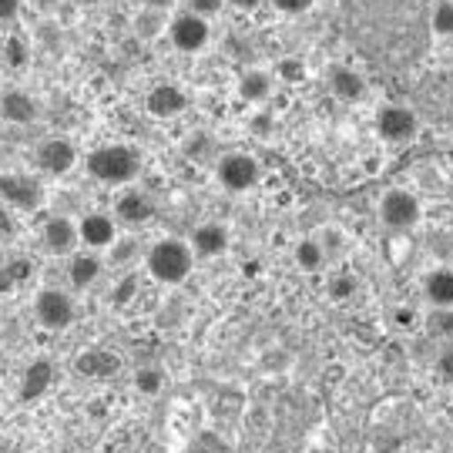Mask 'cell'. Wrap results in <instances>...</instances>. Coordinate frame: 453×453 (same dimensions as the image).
I'll return each mask as SVG.
<instances>
[{"mask_svg":"<svg viewBox=\"0 0 453 453\" xmlns=\"http://www.w3.org/2000/svg\"><path fill=\"white\" fill-rule=\"evenodd\" d=\"M145 108H148V114H151V118L168 121V118H179V114L188 108V95L181 91L179 84L162 81V84H155V88L145 95Z\"/></svg>","mask_w":453,"mask_h":453,"instance_id":"7c38bea8","label":"cell"},{"mask_svg":"<svg viewBox=\"0 0 453 453\" xmlns=\"http://www.w3.org/2000/svg\"><path fill=\"white\" fill-rule=\"evenodd\" d=\"M273 88H275V78L269 71H262V67L242 71V78H239V97H242L245 104H262V101H269V97H273Z\"/></svg>","mask_w":453,"mask_h":453,"instance_id":"d6986e66","label":"cell"},{"mask_svg":"<svg viewBox=\"0 0 453 453\" xmlns=\"http://www.w3.org/2000/svg\"><path fill=\"white\" fill-rule=\"evenodd\" d=\"M279 14H286V17H299V14H306V11H312V4L316 0H269Z\"/></svg>","mask_w":453,"mask_h":453,"instance_id":"f1b7e54d","label":"cell"},{"mask_svg":"<svg viewBox=\"0 0 453 453\" xmlns=\"http://www.w3.org/2000/svg\"><path fill=\"white\" fill-rule=\"evenodd\" d=\"M50 380H54V366L48 359H34L31 366L24 370V380H20V396L24 400H41L48 393Z\"/></svg>","mask_w":453,"mask_h":453,"instance_id":"ffe728a7","label":"cell"},{"mask_svg":"<svg viewBox=\"0 0 453 453\" xmlns=\"http://www.w3.org/2000/svg\"><path fill=\"white\" fill-rule=\"evenodd\" d=\"M142 172V151L131 145H101L88 155V175L101 185H131Z\"/></svg>","mask_w":453,"mask_h":453,"instance_id":"6da1fadb","label":"cell"},{"mask_svg":"<svg viewBox=\"0 0 453 453\" xmlns=\"http://www.w3.org/2000/svg\"><path fill=\"white\" fill-rule=\"evenodd\" d=\"M134 239H114L111 245H108V259H111V265H125V262L134 256Z\"/></svg>","mask_w":453,"mask_h":453,"instance_id":"83f0119b","label":"cell"},{"mask_svg":"<svg viewBox=\"0 0 453 453\" xmlns=\"http://www.w3.org/2000/svg\"><path fill=\"white\" fill-rule=\"evenodd\" d=\"M430 27L437 37H453V0H437L430 11Z\"/></svg>","mask_w":453,"mask_h":453,"instance_id":"d4e9b609","label":"cell"},{"mask_svg":"<svg viewBox=\"0 0 453 453\" xmlns=\"http://www.w3.org/2000/svg\"><path fill=\"white\" fill-rule=\"evenodd\" d=\"M4 61H7V67H27V61H31V44L20 37V34H11L7 41H4Z\"/></svg>","mask_w":453,"mask_h":453,"instance_id":"603a6c76","label":"cell"},{"mask_svg":"<svg viewBox=\"0 0 453 453\" xmlns=\"http://www.w3.org/2000/svg\"><path fill=\"white\" fill-rule=\"evenodd\" d=\"M145 269L162 286H181L195 269L192 245L181 242V239H158V242L148 249Z\"/></svg>","mask_w":453,"mask_h":453,"instance_id":"7a4b0ae2","label":"cell"},{"mask_svg":"<svg viewBox=\"0 0 453 453\" xmlns=\"http://www.w3.org/2000/svg\"><path fill=\"white\" fill-rule=\"evenodd\" d=\"M262 0H226V7H235V11H256Z\"/></svg>","mask_w":453,"mask_h":453,"instance_id":"836d02e7","label":"cell"},{"mask_svg":"<svg viewBox=\"0 0 453 453\" xmlns=\"http://www.w3.org/2000/svg\"><path fill=\"white\" fill-rule=\"evenodd\" d=\"M0 232H14V222H11V211H7V205H0Z\"/></svg>","mask_w":453,"mask_h":453,"instance_id":"e575fe53","label":"cell"},{"mask_svg":"<svg viewBox=\"0 0 453 453\" xmlns=\"http://www.w3.org/2000/svg\"><path fill=\"white\" fill-rule=\"evenodd\" d=\"M192 245L195 259H219V256H226L228 245H232V235H228V228L222 222H202V226L192 232Z\"/></svg>","mask_w":453,"mask_h":453,"instance_id":"5bb4252c","label":"cell"},{"mask_svg":"<svg viewBox=\"0 0 453 453\" xmlns=\"http://www.w3.org/2000/svg\"><path fill=\"white\" fill-rule=\"evenodd\" d=\"M34 316H37V323L50 329V333H61L67 326L74 323V316H78V309H74V299L61 289H41L37 292V299H34Z\"/></svg>","mask_w":453,"mask_h":453,"instance_id":"ba28073f","label":"cell"},{"mask_svg":"<svg viewBox=\"0 0 453 453\" xmlns=\"http://www.w3.org/2000/svg\"><path fill=\"white\" fill-rule=\"evenodd\" d=\"M423 292H426V303L434 309H453V269L450 265H440L430 269L423 279Z\"/></svg>","mask_w":453,"mask_h":453,"instance_id":"ac0fdd59","label":"cell"},{"mask_svg":"<svg viewBox=\"0 0 453 453\" xmlns=\"http://www.w3.org/2000/svg\"><path fill=\"white\" fill-rule=\"evenodd\" d=\"M71 4H78V7H95L97 0H71Z\"/></svg>","mask_w":453,"mask_h":453,"instance_id":"ab89813d","label":"cell"},{"mask_svg":"<svg viewBox=\"0 0 453 453\" xmlns=\"http://www.w3.org/2000/svg\"><path fill=\"white\" fill-rule=\"evenodd\" d=\"M222 7H226V0H185V11L198 17H215Z\"/></svg>","mask_w":453,"mask_h":453,"instance_id":"f546056e","label":"cell"},{"mask_svg":"<svg viewBox=\"0 0 453 453\" xmlns=\"http://www.w3.org/2000/svg\"><path fill=\"white\" fill-rule=\"evenodd\" d=\"M329 91H333V97L346 101V104H357V101L366 97V78L353 67L336 65L329 71Z\"/></svg>","mask_w":453,"mask_h":453,"instance_id":"2e32d148","label":"cell"},{"mask_svg":"<svg viewBox=\"0 0 453 453\" xmlns=\"http://www.w3.org/2000/svg\"><path fill=\"white\" fill-rule=\"evenodd\" d=\"M134 389L142 396H158L165 389V372L158 366H142V370L134 372Z\"/></svg>","mask_w":453,"mask_h":453,"instance_id":"cb8c5ba5","label":"cell"},{"mask_svg":"<svg viewBox=\"0 0 453 453\" xmlns=\"http://www.w3.org/2000/svg\"><path fill=\"white\" fill-rule=\"evenodd\" d=\"M417 131H420V118L406 104H383L376 111V134L387 145H406L417 138Z\"/></svg>","mask_w":453,"mask_h":453,"instance_id":"52a82bcc","label":"cell"},{"mask_svg":"<svg viewBox=\"0 0 453 453\" xmlns=\"http://www.w3.org/2000/svg\"><path fill=\"white\" fill-rule=\"evenodd\" d=\"M168 41H172V48L181 50V54H198V50L209 48L211 41V27H209V17H198L192 11H181L168 20Z\"/></svg>","mask_w":453,"mask_h":453,"instance_id":"5b68a950","label":"cell"},{"mask_svg":"<svg viewBox=\"0 0 453 453\" xmlns=\"http://www.w3.org/2000/svg\"><path fill=\"white\" fill-rule=\"evenodd\" d=\"M0 118L7 125H17V128L34 125L41 118V101L24 88H4L0 91Z\"/></svg>","mask_w":453,"mask_h":453,"instance_id":"30bf717a","label":"cell"},{"mask_svg":"<svg viewBox=\"0 0 453 453\" xmlns=\"http://www.w3.org/2000/svg\"><path fill=\"white\" fill-rule=\"evenodd\" d=\"M118 239V222L108 211H88L78 222V242L88 245L91 252H101Z\"/></svg>","mask_w":453,"mask_h":453,"instance_id":"8fae6325","label":"cell"},{"mask_svg":"<svg viewBox=\"0 0 453 453\" xmlns=\"http://www.w3.org/2000/svg\"><path fill=\"white\" fill-rule=\"evenodd\" d=\"M420 215H423L420 198L410 192V188H389L380 198V219L393 232H410V228L420 222Z\"/></svg>","mask_w":453,"mask_h":453,"instance_id":"8992f818","label":"cell"},{"mask_svg":"<svg viewBox=\"0 0 453 453\" xmlns=\"http://www.w3.org/2000/svg\"><path fill=\"white\" fill-rule=\"evenodd\" d=\"M131 27L142 41H155L168 27V7H138V14L131 17Z\"/></svg>","mask_w":453,"mask_h":453,"instance_id":"44dd1931","label":"cell"},{"mask_svg":"<svg viewBox=\"0 0 453 453\" xmlns=\"http://www.w3.org/2000/svg\"><path fill=\"white\" fill-rule=\"evenodd\" d=\"M37 168L50 175V179H65L74 172V165H78V145L71 142V138H61V134H54L48 142H41L37 145Z\"/></svg>","mask_w":453,"mask_h":453,"instance_id":"9c48e42d","label":"cell"},{"mask_svg":"<svg viewBox=\"0 0 453 453\" xmlns=\"http://www.w3.org/2000/svg\"><path fill=\"white\" fill-rule=\"evenodd\" d=\"M101 269H104V262H101V256L91 252V249H84V252H71L67 279H71V286H74V289H88V286H95L97 279H101Z\"/></svg>","mask_w":453,"mask_h":453,"instance_id":"e0dca14e","label":"cell"},{"mask_svg":"<svg viewBox=\"0 0 453 453\" xmlns=\"http://www.w3.org/2000/svg\"><path fill=\"white\" fill-rule=\"evenodd\" d=\"M131 292H134V279H125L118 289H111V299H114V303H128Z\"/></svg>","mask_w":453,"mask_h":453,"instance_id":"d6a6232c","label":"cell"},{"mask_svg":"<svg viewBox=\"0 0 453 453\" xmlns=\"http://www.w3.org/2000/svg\"><path fill=\"white\" fill-rule=\"evenodd\" d=\"M31 4L37 7V11H41V14H50V11H54L61 0H31Z\"/></svg>","mask_w":453,"mask_h":453,"instance_id":"d590c367","label":"cell"},{"mask_svg":"<svg viewBox=\"0 0 453 453\" xmlns=\"http://www.w3.org/2000/svg\"><path fill=\"white\" fill-rule=\"evenodd\" d=\"M41 239L48 245L50 256H71L74 249H78V222H71L67 215H54L44 222V232H41Z\"/></svg>","mask_w":453,"mask_h":453,"instance_id":"9a60e30c","label":"cell"},{"mask_svg":"<svg viewBox=\"0 0 453 453\" xmlns=\"http://www.w3.org/2000/svg\"><path fill=\"white\" fill-rule=\"evenodd\" d=\"M273 78H279V81H286V84L306 81V65H303V58H282V61L275 65Z\"/></svg>","mask_w":453,"mask_h":453,"instance_id":"4316f807","label":"cell"},{"mask_svg":"<svg viewBox=\"0 0 453 453\" xmlns=\"http://www.w3.org/2000/svg\"><path fill=\"white\" fill-rule=\"evenodd\" d=\"M215 179H219V185H222L226 192L242 195L259 185L262 168L249 151H228V155H222L219 165H215Z\"/></svg>","mask_w":453,"mask_h":453,"instance_id":"3957f363","label":"cell"},{"mask_svg":"<svg viewBox=\"0 0 453 453\" xmlns=\"http://www.w3.org/2000/svg\"><path fill=\"white\" fill-rule=\"evenodd\" d=\"M151 219H155V202H151V195L142 192V188L121 192L118 205H114V222H121V226H128V228H138V226H148Z\"/></svg>","mask_w":453,"mask_h":453,"instance_id":"4fadbf2b","label":"cell"},{"mask_svg":"<svg viewBox=\"0 0 453 453\" xmlns=\"http://www.w3.org/2000/svg\"><path fill=\"white\" fill-rule=\"evenodd\" d=\"M0 205L14 211H37L44 205V185L27 172H4L0 175Z\"/></svg>","mask_w":453,"mask_h":453,"instance_id":"277c9868","label":"cell"},{"mask_svg":"<svg viewBox=\"0 0 453 453\" xmlns=\"http://www.w3.org/2000/svg\"><path fill=\"white\" fill-rule=\"evenodd\" d=\"M437 372H440V380L453 383V346H447V349L437 357Z\"/></svg>","mask_w":453,"mask_h":453,"instance_id":"1f68e13d","label":"cell"},{"mask_svg":"<svg viewBox=\"0 0 453 453\" xmlns=\"http://www.w3.org/2000/svg\"><path fill=\"white\" fill-rule=\"evenodd\" d=\"M292 256H296V265H299L303 273H319L326 262V249L319 239H299Z\"/></svg>","mask_w":453,"mask_h":453,"instance_id":"7402d4cb","label":"cell"},{"mask_svg":"<svg viewBox=\"0 0 453 453\" xmlns=\"http://www.w3.org/2000/svg\"><path fill=\"white\" fill-rule=\"evenodd\" d=\"M24 11V0H0V24H14Z\"/></svg>","mask_w":453,"mask_h":453,"instance_id":"4dcf8cb0","label":"cell"},{"mask_svg":"<svg viewBox=\"0 0 453 453\" xmlns=\"http://www.w3.org/2000/svg\"><path fill=\"white\" fill-rule=\"evenodd\" d=\"M138 4H142V7H168L172 0H138Z\"/></svg>","mask_w":453,"mask_h":453,"instance_id":"f35d334b","label":"cell"},{"mask_svg":"<svg viewBox=\"0 0 453 453\" xmlns=\"http://www.w3.org/2000/svg\"><path fill=\"white\" fill-rule=\"evenodd\" d=\"M396 323H400V326L413 323V309H396Z\"/></svg>","mask_w":453,"mask_h":453,"instance_id":"8d00e7d4","label":"cell"},{"mask_svg":"<svg viewBox=\"0 0 453 453\" xmlns=\"http://www.w3.org/2000/svg\"><path fill=\"white\" fill-rule=\"evenodd\" d=\"M269 125H273L269 118H256V121H252V128L256 131H269Z\"/></svg>","mask_w":453,"mask_h":453,"instance_id":"74e56055","label":"cell"},{"mask_svg":"<svg viewBox=\"0 0 453 453\" xmlns=\"http://www.w3.org/2000/svg\"><path fill=\"white\" fill-rule=\"evenodd\" d=\"M359 289V279L353 273H336L329 279V299H336V303H346V299H353Z\"/></svg>","mask_w":453,"mask_h":453,"instance_id":"484cf974","label":"cell"}]
</instances>
